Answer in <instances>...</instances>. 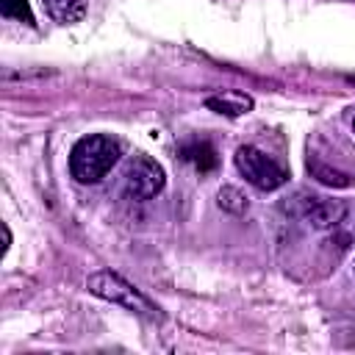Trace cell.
Masks as SVG:
<instances>
[{"label": "cell", "mask_w": 355, "mask_h": 355, "mask_svg": "<svg viewBox=\"0 0 355 355\" xmlns=\"http://www.w3.org/2000/svg\"><path fill=\"white\" fill-rule=\"evenodd\" d=\"M119 155H122V147L114 136L92 133L75 141L69 153V172L78 183H97L114 169Z\"/></svg>", "instance_id": "cell-1"}, {"label": "cell", "mask_w": 355, "mask_h": 355, "mask_svg": "<svg viewBox=\"0 0 355 355\" xmlns=\"http://www.w3.org/2000/svg\"><path fill=\"white\" fill-rule=\"evenodd\" d=\"M86 288H89L94 297L108 300V302H114V305H122V308H128V311H133V313H141V316H147V319H155V316H158V308H155L136 286H130L122 275H116V272H111V269H100V272L89 275V277H86Z\"/></svg>", "instance_id": "cell-2"}, {"label": "cell", "mask_w": 355, "mask_h": 355, "mask_svg": "<svg viewBox=\"0 0 355 355\" xmlns=\"http://www.w3.org/2000/svg\"><path fill=\"white\" fill-rule=\"evenodd\" d=\"M233 161H236V169L241 172V178L250 186H255L258 191H275L288 180V172L275 158H269L266 153H261L252 144H241L236 150Z\"/></svg>", "instance_id": "cell-3"}, {"label": "cell", "mask_w": 355, "mask_h": 355, "mask_svg": "<svg viewBox=\"0 0 355 355\" xmlns=\"http://www.w3.org/2000/svg\"><path fill=\"white\" fill-rule=\"evenodd\" d=\"M286 211H288L294 219L311 225L313 230L336 227V225L344 219V214H347V208H344L341 200H327V197L305 194V191H300L297 197H291V200L286 202Z\"/></svg>", "instance_id": "cell-4"}, {"label": "cell", "mask_w": 355, "mask_h": 355, "mask_svg": "<svg viewBox=\"0 0 355 355\" xmlns=\"http://www.w3.org/2000/svg\"><path fill=\"white\" fill-rule=\"evenodd\" d=\"M122 183H125V194L130 200H153L164 191L166 178H164V169L158 161H153L144 153H136L125 166Z\"/></svg>", "instance_id": "cell-5"}, {"label": "cell", "mask_w": 355, "mask_h": 355, "mask_svg": "<svg viewBox=\"0 0 355 355\" xmlns=\"http://www.w3.org/2000/svg\"><path fill=\"white\" fill-rule=\"evenodd\" d=\"M205 105L225 116H241V114L252 111V97L244 92H219V94L205 97Z\"/></svg>", "instance_id": "cell-6"}, {"label": "cell", "mask_w": 355, "mask_h": 355, "mask_svg": "<svg viewBox=\"0 0 355 355\" xmlns=\"http://www.w3.org/2000/svg\"><path fill=\"white\" fill-rule=\"evenodd\" d=\"M180 158H183L186 164H191L197 172H211V169H216V164H219L214 144L205 141V139L186 141V144L180 147Z\"/></svg>", "instance_id": "cell-7"}, {"label": "cell", "mask_w": 355, "mask_h": 355, "mask_svg": "<svg viewBox=\"0 0 355 355\" xmlns=\"http://www.w3.org/2000/svg\"><path fill=\"white\" fill-rule=\"evenodd\" d=\"M47 17L58 25H72V22H80L86 8H89V0H42Z\"/></svg>", "instance_id": "cell-8"}, {"label": "cell", "mask_w": 355, "mask_h": 355, "mask_svg": "<svg viewBox=\"0 0 355 355\" xmlns=\"http://www.w3.org/2000/svg\"><path fill=\"white\" fill-rule=\"evenodd\" d=\"M308 175L313 178V180H319L322 186H330V189H347V186H352L355 180H352V175H347V172H341V169H336V166H330V164H324V161H319V158H308Z\"/></svg>", "instance_id": "cell-9"}, {"label": "cell", "mask_w": 355, "mask_h": 355, "mask_svg": "<svg viewBox=\"0 0 355 355\" xmlns=\"http://www.w3.org/2000/svg\"><path fill=\"white\" fill-rule=\"evenodd\" d=\"M216 202H219V208L227 211V214H244L247 205H250L247 197H244L236 186H222L219 194H216Z\"/></svg>", "instance_id": "cell-10"}, {"label": "cell", "mask_w": 355, "mask_h": 355, "mask_svg": "<svg viewBox=\"0 0 355 355\" xmlns=\"http://www.w3.org/2000/svg\"><path fill=\"white\" fill-rule=\"evenodd\" d=\"M0 14L25 25H33V14H31V3L28 0H0Z\"/></svg>", "instance_id": "cell-11"}, {"label": "cell", "mask_w": 355, "mask_h": 355, "mask_svg": "<svg viewBox=\"0 0 355 355\" xmlns=\"http://www.w3.org/2000/svg\"><path fill=\"white\" fill-rule=\"evenodd\" d=\"M352 130H355V122H352Z\"/></svg>", "instance_id": "cell-12"}]
</instances>
